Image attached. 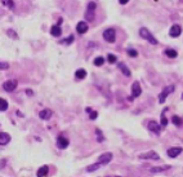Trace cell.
<instances>
[{"label": "cell", "mask_w": 183, "mask_h": 177, "mask_svg": "<svg viewBox=\"0 0 183 177\" xmlns=\"http://www.w3.org/2000/svg\"><path fill=\"white\" fill-rule=\"evenodd\" d=\"M10 141L9 133H5V132H0V145H7Z\"/></svg>", "instance_id": "cell-16"}, {"label": "cell", "mask_w": 183, "mask_h": 177, "mask_svg": "<svg viewBox=\"0 0 183 177\" xmlns=\"http://www.w3.org/2000/svg\"><path fill=\"white\" fill-rule=\"evenodd\" d=\"M174 92V85H169V87H165L164 91L161 92L160 94H159V102L160 104H164L165 100H166V97L169 96L170 93H173Z\"/></svg>", "instance_id": "cell-5"}, {"label": "cell", "mask_w": 183, "mask_h": 177, "mask_svg": "<svg viewBox=\"0 0 183 177\" xmlns=\"http://www.w3.org/2000/svg\"><path fill=\"white\" fill-rule=\"evenodd\" d=\"M8 35H9L10 38H14V39H17L18 36H17V34H16V31H13V30H8Z\"/></svg>", "instance_id": "cell-34"}, {"label": "cell", "mask_w": 183, "mask_h": 177, "mask_svg": "<svg viewBox=\"0 0 183 177\" xmlns=\"http://www.w3.org/2000/svg\"><path fill=\"white\" fill-rule=\"evenodd\" d=\"M95 132H97V134H98V137H97L98 141H100V142H103V141H104V137H103V134H102V132H101L100 129H97Z\"/></svg>", "instance_id": "cell-32"}, {"label": "cell", "mask_w": 183, "mask_h": 177, "mask_svg": "<svg viewBox=\"0 0 183 177\" xmlns=\"http://www.w3.org/2000/svg\"><path fill=\"white\" fill-rule=\"evenodd\" d=\"M7 69H9V65L7 62H0V70H7Z\"/></svg>", "instance_id": "cell-33"}, {"label": "cell", "mask_w": 183, "mask_h": 177, "mask_svg": "<svg viewBox=\"0 0 183 177\" xmlns=\"http://www.w3.org/2000/svg\"><path fill=\"white\" fill-rule=\"evenodd\" d=\"M85 111H86V113H88V114H89V113H90V111H92V109H90V107H86V109H85Z\"/></svg>", "instance_id": "cell-36"}, {"label": "cell", "mask_w": 183, "mask_h": 177, "mask_svg": "<svg viewBox=\"0 0 183 177\" xmlns=\"http://www.w3.org/2000/svg\"><path fill=\"white\" fill-rule=\"evenodd\" d=\"M0 1H1V4L4 5V7L9 8V9H13V8H14V1H13V0H0Z\"/></svg>", "instance_id": "cell-23"}, {"label": "cell", "mask_w": 183, "mask_h": 177, "mask_svg": "<svg viewBox=\"0 0 183 177\" xmlns=\"http://www.w3.org/2000/svg\"><path fill=\"white\" fill-rule=\"evenodd\" d=\"M172 123L175 125V127H182L183 120H182V118H179L178 115H173L172 116Z\"/></svg>", "instance_id": "cell-19"}, {"label": "cell", "mask_w": 183, "mask_h": 177, "mask_svg": "<svg viewBox=\"0 0 183 177\" xmlns=\"http://www.w3.org/2000/svg\"><path fill=\"white\" fill-rule=\"evenodd\" d=\"M170 166H161V167H152L151 168V172H163V171H166V169H170Z\"/></svg>", "instance_id": "cell-22"}, {"label": "cell", "mask_w": 183, "mask_h": 177, "mask_svg": "<svg viewBox=\"0 0 183 177\" xmlns=\"http://www.w3.org/2000/svg\"><path fill=\"white\" fill-rule=\"evenodd\" d=\"M68 145H70V141L67 137H65V134H59L58 139H57V146L59 149H66Z\"/></svg>", "instance_id": "cell-10"}, {"label": "cell", "mask_w": 183, "mask_h": 177, "mask_svg": "<svg viewBox=\"0 0 183 177\" xmlns=\"http://www.w3.org/2000/svg\"><path fill=\"white\" fill-rule=\"evenodd\" d=\"M89 118H90L92 120H95V119L98 118V113L97 111H90L89 113Z\"/></svg>", "instance_id": "cell-31"}, {"label": "cell", "mask_w": 183, "mask_h": 177, "mask_svg": "<svg viewBox=\"0 0 183 177\" xmlns=\"http://www.w3.org/2000/svg\"><path fill=\"white\" fill-rule=\"evenodd\" d=\"M50 34H52L53 36H61L62 30L58 25H54V26H52V29H50Z\"/></svg>", "instance_id": "cell-18"}, {"label": "cell", "mask_w": 183, "mask_h": 177, "mask_svg": "<svg viewBox=\"0 0 183 177\" xmlns=\"http://www.w3.org/2000/svg\"><path fill=\"white\" fill-rule=\"evenodd\" d=\"M118 67L120 69V71H121V73L124 74L127 78H130V76H132V71L129 70L128 66L125 65L124 62H119V64H118Z\"/></svg>", "instance_id": "cell-15"}, {"label": "cell", "mask_w": 183, "mask_h": 177, "mask_svg": "<svg viewBox=\"0 0 183 177\" xmlns=\"http://www.w3.org/2000/svg\"><path fill=\"white\" fill-rule=\"evenodd\" d=\"M103 39L109 43H115L116 40V31L113 29H107L103 31Z\"/></svg>", "instance_id": "cell-4"}, {"label": "cell", "mask_w": 183, "mask_h": 177, "mask_svg": "<svg viewBox=\"0 0 183 177\" xmlns=\"http://www.w3.org/2000/svg\"><path fill=\"white\" fill-rule=\"evenodd\" d=\"M107 61L110 62V64H116L118 62V58H116V56L115 55H107Z\"/></svg>", "instance_id": "cell-28"}, {"label": "cell", "mask_w": 183, "mask_h": 177, "mask_svg": "<svg viewBox=\"0 0 183 177\" xmlns=\"http://www.w3.org/2000/svg\"><path fill=\"white\" fill-rule=\"evenodd\" d=\"M161 127H163V125H161L160 123H157L156 120H150L148 124H147V128H148V131L154 132L155 134H160Z\"/></svg>", "instance_id": "cell-6"}, {"label": "cell", "mask_w": 183, "mask_h": 177, "mask_svg": "<svg viewBox=\"0 0 183 177\" xmlns=\"http://www.w3.org/2000/svg\"><path fill=\"white\" fill-rule=\"evenodd\" d=\"M142 94V87H141V84L138 80H136L133 84H132V96H133L134 98L139 97V96Z\"/></svg>", "instance_id": "cell-8"}, {"label": "cell", "mask_w": 183, "mask_h": 177, "mask_svg": "<svg viewBox=\"0 0 183 177\" xmlns=\"http://www.w3.org/2000/svg\"><path fill=\"white\" fill-rule=\"evenodd\" d=\"M182 151H183L182 148H179V146H174V148H170L169 150H168L166 154H168V157L169 158H177Z\"/></svg>", "instance_id": "cell-12"}, {"label": "cell", "mask_w": 183, "mask_h": 177, "mask_svg": "<svg viewBox=\"0 0 183 177\" xmlns=\"http://www.w3.org/2000/svg\"><path fill=\"white\" fill-rule=\"evenodd\" d=\"M113 155L112 153H104V154H102L100 158H98V163L101 164V166H107V163H110L111 160H112Z\"/></svg>", "instance_id": "cell-7"}, {"label": "cell", "mask_w": 183, "mask_h": 177, "mask_svg": "<svg viewBox=\"0 0 183 177\" xmlns=\"http://www.w3.org/2000/svg\"><path fill=\"white\" fill-rule=\"evenodd\" d=\"M88 29H89V26L85 21H80L76 25V31L79 32V34H85V32L88 31Z\"/></svg>", "instance_id": "cell-13"}, {"label": "cell", "mask_w": 183, "mask_h": 177, "mask_svg": "<svg viewBox=\"0 0 183 177\" xmlns=\"http://www.w3.org/2000/svg\"><path fill=\"white\" fill-rule=\"evenodd\" d=\"M48 172H49V168H48V166H43V167H40L38 169V176H47L48 175Z\"/></svg>", "instance_id": "cell-21"}, {"label": "cell", "mask_w": 183, "mask_h": 177, "mask_svg": "<svg viewBox=\"0 0 183 177\" xmlns=\"http://www.w3.org/2000/svg\"><path fill=\"white\" fill-rule=\"evenodd\" d=\"M103 64H104V58H103V57H97V58H94V65L95 66L100 67V66H102Z\"/></svg>", "instance_id": "cell-27"}, {"label": "cell", "mask_w": 183, "mask_h": 177, "mask_svg": "<svg viewBox=\"0 0 183 177\" xmlns=\"http://www.w3.org/2000/svg\"><path fill=\"white\" fill-rule=\"evenodd\" d=\"M85 76H86V71L84 70V69H79V70H76V73H75V78H76V79H84Z\"/></svg>", "instance_id": "cell-20"}, {"label": "cell", "mask_w": 183, "mask_h": 177, "mask_svg": "<svg viewBox=\"0 0 183 177\" xmlns=\"http://www.w3.org/2000/svg\"><path fill=\"white\" fill-rule=\"evenodd\" d=\"M166 110L168 109H165L163 111V114H161V123H160V124L163 125V127H166L168 123H169V122H168V119H166V116H165V111H166Z\"/></svg>", "instance_id": "cell-25"}, {"label": "cell", "mask_w": 183, "mask_h": 177, "mask_svg": "<svg viewBox=\"0 0 183 177\" xmlns=\"http://www.w3.org/2000/svg\"><path fill=\"white\" fill-rule=\"evenodd\" d=\"M5 110H8V101L0 98V111H5Z\"/></svg>", "instance_id": "cell-24"}, {"label": "cell", "mask_w": 183, "mask_h": 177, "mask_svg": "<svg viewBox=\"0 0 183 177\" xmlns=\"http://www.w3.org/2000/svg\"><path fill=\"white\" fill-rule=\"evenodd\" d=\"M119 3L121 5H125V4H128V3H129V0H119Z\"/></svg>", "instance_id": "cell-35"}, {"label": "cell", "mask_w": 183, "mask_h": 177, "mask_svg": "<svg viewBox=\"0 0 183 177\" xmlns=\"http://www.w3.org/2000/svg\"><path fill=\"white\" fill-rule=\"evenodd\" d=\"M17 84H18V82H17L16 79L7 80V82L3 84V88H4V91H7V92H13L14 89L17 88Z\"/></svg>", "instance_id": "cell-9"}, {"label": "cell", "mask_w": 183, "mask_h": 177, "mask_svg": "<svg viewBox=\"0 0 183 177\" xmlns=\"http://www.w3.org/2000/svg\"><path fill=\"white\" fill-rule=\"evenodd\" d=\"M57 25H58V26H61V25H62V18H59V20H58V23H57Z\"/></svg>", "instance_id": "cell-37"}, {"label": "cell", "mask_w": 183, "mask_h": 177, "mask_svg": "<svg viewBox=\"0 0 183 177\" xmlns=\"http://www.w3.org/2000/svg\"><path fill=\"white\" fill-rule=\"evenodd\" d=\"M164 55L166 57H169V58H175V57L178 56V52H177L175 49H172V48H166V49L164 50Z\"/></svg>", "instance_id": "cell-17"}, {"label": "cell", "mask_w": 183, "mask_h": 177, "mask_svg": "<svg viewBox=\"0 0 183 177\" xmlns=\"http://www.w3.org/2000/svg\"><path fill=\"white\" fill-rule=\"evenodd\" d=\"M52 115H53V113H52V110H49V109H44L39 113V116H40V119H43V120H49V119L52 118Z\"/></svg>", "instance_id": "cell-14"}, {"label": "cell", "mask_w": 183, "mask_h": 177, "mask_svg": "<svg viewBox=\"0 0 183 177\" xmlns=\"http://www.w3.org/2000/svg\"><path fill=\"white\" fill-rule=\"evenodd\" d=\"M127 53H128V55L130 56V57H133V58H134V57H138V52H137L136 49H132V48L127 49Z\"/></svg>", "instance_id": "cell-30"}, {"label": "cell", "mask_w": 183, "mask_h": 177, "mask_svg": "<svg viewBox=\"0 0 183 177\" xmlns=\"http://www.w3.org/2000/svg\"><path fill=\"white\" fill-rule=\"evenodd\" d=\"M139 35H141V38H143L145 40L148 41L150 44H152V45H156V44H157V40H156V38L151 34V31H150L148 29L142 27V29L139 30Z\"/></svg>", "instance_id": "cell-1"}, {"label": "cell", "mask_w": 183, "mask_h": 177, "mask_svg": "<svg viewBox=\"0 0 183 177\" xmlns=\"http://www.w3.org/2000/svg\"><path fill=\"white\" fill-rule=\"evenodd\" d=\"M100 167H102L100 163H94V164H92V166H89V167H86V171H88V172H93V171H95V169H98V168Z\"/></svg>", "instance_id": "cell-26"}, {"label": "cell", "mask_w": 183, "mask_h": 177, "mask_svg": "<svg viewBox=\"0 0 183 177\" xmlns=\"http://www.w3.org/2000/svg\"><path fill=\"white\" fill-rule=\"evenodd\" d=\"M182 34V27L179 25H173L169 30V35L172 38H179Z\"/></svg>", "instance_id": "cell-11"}, {"label": "cell", "mask_w": 183, "mask_h": 177, "mask_svg": "<svg viewBox=\"0 0 183 177\" xmlns=\"http://www.w3.org/2000/svg\"><path fill=\"white\" fill-rule=\"evenodd\" d=\"M182 98H183V94H182Z\"/></svg>", "instance_id": "cell-38"}, {"label": "cell", "mask_w": 183, "mask_h": 177, "mask_svg": "<svg viewBox=\"0 0 183 177\" xmlns=\"http://www.w3.org/2000/svg\"><path fill=\"white\" fill-rule=\"evenodd\" d=\"M138 158L139 159H147V160H159L160 159V155L157 154L156 151L154 150H151V151H147V153H143V154H139L138 155Z\"/></svg>", "instance_id": "cell-3"}, {"label": "cell", "mask_w": 183, "mask_h": 177, "mask_svg": "<svg viewBox=\"0 0 183 177\" xmlns=\"http://www.w3.org/2000/svg\"><path fill=\"white\" fill-rule=\"evenodd\" d=\"M74 41V35H70L67 39H65V40L61 41V44H65V45H68V44H71Z\"/></svg>", "instance_id": "cell-29"}, {"label": "cell", "mask_w": 183, "mask_h": 177, "mask_svg": "<svg viewBox=\"0 0 183 177\" xmlns=\"http://www.w3.org/2000/svg\"><path fill=\"white\" fill-rule=\"evenodd\" d=\"M95 9H97V3L90 1L86 7V13H85V18L88 22H92L95 18Z\"/></svg>", "instance_id": "cell-2"}]
</instances>
